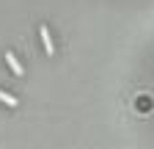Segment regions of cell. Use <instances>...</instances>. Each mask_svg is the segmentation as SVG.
<instances>
[{
	"label": "cell",
	"instance_id": "1",
	"mask_svg": "<svg viewBox=\"0 0 154 149\" xmlns=\"http://www.w3.org/2000/svg\"><path fill=\"white\" fill-rule=\"evenodd\" d=\"M38 36H42V44H44V52H47L50 58H52V55H55V44H52V36H50V28H47V25H42V28H38Z\"/></svg>",
	"mask_w": 154,
	"mask_h": 149
},
{
	"label": "cell",
	"instance_id": "2",
	"mask_svg": "<svg viewBox=\"0 0 154 149\" xmlns=\"http://www.w3.org/2000/svg\"><path fill=\"white\" fill-rule=\"evenodd\" d=\"M6 64H8V66H11V72H14V74H17V78H22V72H25V69H22V66H19V61H17V55H14V52H11V50H8V52H6Z\"/></svg>",
	"mask_w": 154,
	"mask_h": 149
},
{
	"label": "cell",
	"instance_id": "3",
	"mask_svg": "<svg viewBox=\"0 0 154 149\" xmlns=\"http://www.w3.org/2000/svg\"><path fill=\"white\" fill-rule=\"evenodd\" d=\"M0 102H3V105H8V108H17V97L6 94V91H0Z\"/></svg>",
	"mask_w": 154,
	"mask_h": 149
}]
</instances>
